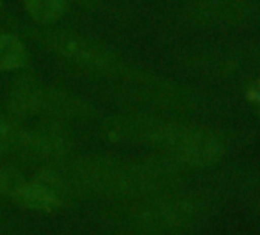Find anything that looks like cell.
Masks as SVG:
<instances>
[{
    "mask_svg": "<svg viewBox=\"0 0 260 235\" xmlns=\"http://www.w3.org/2000/svg\"><path fill=\"white\" fill-rule=\"evenodd\" d=\"M130 203L132 206L124 220L137 235L184 233L202 221L210 209V203L202 195L178 189Z\"/></svg>",
    "mask_w": 260,
    "mask_h": 235,
    "instance_id": "1",
    "label": "cell"
},
{
    "mask_svg": "<svg viewBox=\"0 0 260 235\" xmlns=\"http://www.w3.org/2000/svg\"><path fill=\"white\" fill-rule=\"evenodd\" d=\"M32 32L34 40H37L48 52L86 72L119 78L127 67L112 49L83 34L51 29L48 26L34 29Z\"/></svg>",
    "mask_w": 260,
    "mask_h": 235,
    "instance_id": "2",
    "label": "cell"
},
{
    "mask_svg": "<svg viewBox=\"0 0 260 235\" xmlns=\"http://www.w3.org/2000/svg\"><path fill=\"white\" fill-rule=\"evenodd\" d=\"M184 168H205L216 164L225 153L220 136L202 126L178 121L164 151Z\"/></svg>",
    "mask_w": 260,
    "mask_h": 235,
    "instance_id": "3",
    "label": "cell"
},
{
    "mask_svg": "<svg viewBox=\"0 0 260 235\" xmlns=\"http://www.w3.org/2000/svg\"><path fill=\"white\" fill-rule=\"evenodd\" d=\"M74 139L68 124L46 118L34 127L25 129L23 141L16 156L45 167L66 159Z\"/></svg>",
    "mask_w": 260,
    "mask_h": 235,
    "instance_id": "4",
    "label": "cell"
},
{
    "mask_svg": "<svg viewBox=\"0 0 260 235\" xmlns=\"http://www.w3.org/2000/svg\"><path fill=\"white\" fill-rule=\"evenodd\" d=\"M161 120V114L141 110L109 116L103 123V136L113 144H134L152 148Z\"/></svg>",
    "mask_w": 260,
    "mask_h": 235,
    "instance_id": "5",
    "label": "cell"
},
{
    "mask_svg": "<svg viewBox=\"0 0 260 235\" xmlns=\"http://www.w3.org/2000/svg\"><path fill=\"white\" fill-rule=\"evenodd\" d=\"M40 114H45L49 120L69 124L93 120L96 116V110L90 102L69 90L46 87Z\"/></svg>",
    "mask_w": 260,
    "mask_h": 235,
    "instance_id": "6",
    "label": "cell"
},
{
    "mask_svg": "<svg viewBox=\"0 0 260 235\" xmlns=\"http://www.w3.org/2000/svg\"><path fill=\"white\" fill-rule=\"evenodd\" d=\"M45 86L31 73L19 75L8 92L7 108L11 116L17 120H25L40 113L43 96H45Z\"/></svg>",
    "mask_w": 260,
    "mask_h": 235,
    "instance_id": "7",
    "label": "cell"
},
{
    "mask_svg": "<svg viewBox=\"0 0 260 235\" xmlns=\"http://www.w3.org/2000/svg\"><path fill=\"white\" fill-rule=\"evenodd\" d=\"M11 200H14L23 208L39 212H52L63 205L57 192L37 177L34 179L26 177V180L16 191Z\"/></svg>",
    "mask_w": 260,
    "mask_h": 235,
    "instance_id": "8",
    "label": "cell"
},
{
    "mask_svg": "<svg viewBox=\"0 0 260 235\" xmlns=\"http://www.w3.org/2000/svg\"><path fill=\"white\" fill-rule=\"evenodd\" d=\"M29 61V54L22 38L13 32H0V70H19Z\"/></svg>",
    "mask_w": 260,
    "mask_h": 235,
    "instance_id": "9",
    "label": "cell"
},
{
    "mask_svg": "<svg viewBox=\"0 0 260 235\" xmlns=\"http://www.w3.org/2000/svg\"><path fill=\"white\" fill-rule=\"evenodd\" d=\"M69 4V0H23L26 14L43 26L58 22L68 13Z\"/></svg>",
    "mask_w": 260,
    "mask_h": 235,
    "instance_id": "10",
    "label": "cell"
},
{
    "mask_svg": "<svg viewBox=\"0 0 260 235\" xmlns=\"http://www.w3.org/2000/svg\"><path fill=\"white\" fill-rule=\"evenodd\" d=\"M25 126L17 118L0 114V154H17L25 135Z\"/></svg>",
    "mask_w": 260,
    "mask_h": 235,
    "instance_id": "11",
    "label": "cell"
},
{
    "mask_svg": "<svg viewBox=\"0 0 260 235\" xmlns=\"http://www.w3.org/2000/svg\"><path fill=\"white\" fill-rule=\"evenodd\" d=\"M26 180V176L13 165H0V194L13 199L16 191Z\"/></svg>",
    "mask_w": 260,
    "mask_h": 235,
    "instance_id": "12",
    "label": "cell"
},
{
    "mask_svg": "<svg viewBox=\"0 0 260 235\" xmlns=\"http://www.w3.org/2000/svg\"><path fill=\"white\" fill-rule=\"evenodd\" d=\"M69 2H75V4H78V5H83V7H93V5H96L100 0H69Z\"/></svg>",
    "mask_w": 260,
    "mask_h": 235,
    "instance_id": "13",
    "label": "cell"
}]
</instances>
